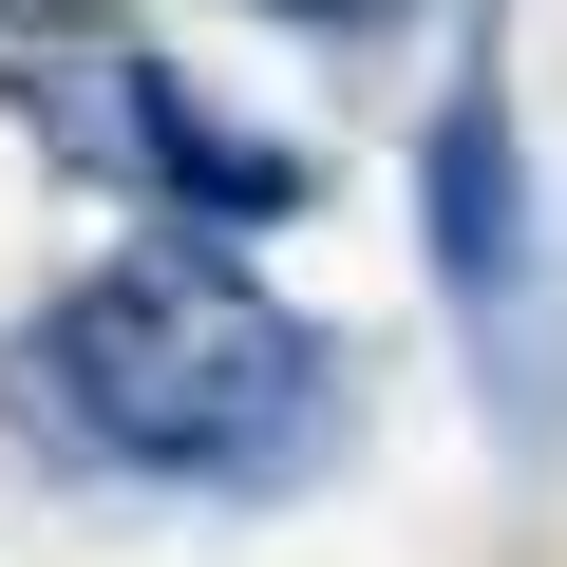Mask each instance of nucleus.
I'll list each match as a JSON object with an SVG mask.
<instances>
[{
    "instance_id": "obj_4",
    "label": "nucleus",
    "mask_w": 567,
    "mask_h": 567,
    "mask_svg": "<svg viewBox=\"0 0 567 567\" xmlns=\"http://www.w3.org/2000/svg\"><path fill=\"white\" fill-rule=\"evenodd\" d=\"M133 20L114 0H0V95H20L58 152H114V95H133Z\"/></svg>"
},
{
    "instance_id": "obj_1",
    "label": "nucleus",
    "mask_w": 567,
    "mask_h": 567,
    "mask_svg": "<svg viewBox=\"0 0 567 567\" xmlns=\"http://www.w3.org/2000/svg\"><path fill=\"white\" fill-rule=\"evenodd\" d=\"M0 416L133 492H284L341 454V341L227 246H114L0 341Z\"/></svg>"
},
{
    "instance_id": "obj_5",
    "label": "nucleus",
    "mask_w": 567,
    "mask_h": 567,
    "mask_svg": "<svg viewBox=\"0 0 567 567\" xmlns=\"http://www.w3.org/2000/svg\"><path fill=\"white\" fill-rule=\"evenodd\" d=\"M265 20H303V39H379L398 0H265Z\"/></svg>"
},
{
    "instance_id": "obj_3",
    "label": "nucleus",
    "mask_w": 567,
    "mask_h": 567,
    "mask_svg": "<svg viewBox=\"0 0 567 567\" xmlns=\"http://www.w3.org/2000/svg\"><path fill=\"white\" fill-rule=\"evenodd\" d=\"M114 152L171 189V227H284V208L322 189L284 133H227V114H208V76H171V58H133V95H114Z\"/></svg>"
},
{
    "instance_id": "obj_2",
    "label": "nucleus",
    "mask_w": 567,
    "mask_h": 567,
    "mask_svg": "<svg viewBox=\"0 0 567 567\" xmlns=\"http://www.w3.org/2000/svg\"><path fill=\"white\" fill-rule=\"evenodd\" d=\"M416 246H435V284H454V322L511 360L529 341V246H548V208H529V133H511V76L473 58L454 95H435V133H416Z\"/></svg>"
}]
</instances>
